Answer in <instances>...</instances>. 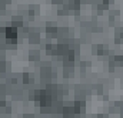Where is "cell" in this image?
I'll return each instance as SVG.
<instances>
[{
  "label": "cell",
  "instance_id": "obj_1",
  "mask_svg": "<svg viewBox=\"0 0 123 118\" xmlns=\"http://www.w3.org/2000/svg\"><path fill=\"white\" fill-rule=\"evenodd\" d=\"M6 34H7V37H9V38H10V37H12V38H14V37H16V33H14V30H13V29H7V30H6Z\"/></svg>",
  "mask_w": 123,
  "mask_h": 118
}]
</instances>
